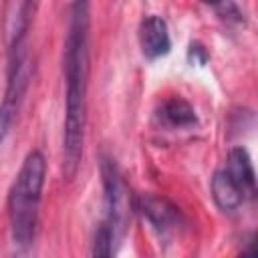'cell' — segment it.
<instances>
[{
	"label": "cell",
	"mask_w": 258,
	"mask_h": 258,
	"mask_svg": "<svg viewBox=\"0 0 258 258\" xmlns=\"http://www.w3.org/2000/svg\"><path fill=\"white\" fill-rule=\"evenodd\" d=\"M139 46L147 60H157L171 50V36L167 22L157 16L149 14L139 24Z\"/></svg>",
	"instance_id": "8992f818"
},
{
	"label": "cell",
	"mask_w": 258,
	"mask_h": 258,
	"mask_svg": "<svg viewBox=\"0 0 258 258\" xmlns=\"http://www.w3.org/2000/svg\"><path fill=\"white\" fill-rule=\"evenodd\" d=\"M32 73H34V64L28 56L26 46L8 50L6 89H4V97L0 101V147L18 117V111H20L24 95L28 91Z\"/></svg>",
	"instance_id": "3957f363"
},
{
	"label": "cell",
	"mask_w": 258,
	"mask_h": 258,
	"mask_svg": "<svg viewBox=\"0 0 258 258\" xmlns=\"http://www.w3.org/2000/svg\"><path fill=\"white\" fill-rule=\"evenodd\" d=\"M212 198L216 202V206L222 212H234L242 206V202L246 200L240 185L234 181V177L226 171V169H218L212 175Z\"/></svg>",
	"instance_id": "ba28073f"
},
{
	"label": "cell",
	"mask_w": 258,
	"mask_h": 258,
	"mask_svg": "<svg viewBox=\"0 0 258 258\" xmlns=\"http://www.w3.org/2000/svg\"><path fill=\"white\" fill-rule=\"evenodd\" d=\"M208 8L214 10V14L228 22V24H246V16L236 0H202Z\"/></svg>",
	"instance_id": "30bf717a"
},
{
	"label": "cell",
	"mask_w": 258,
	"mask_h": 258,
	"mask_svg": "<svg viewBox=\"0 0 258 258\" xmlns=\"http://www.w3.org/2000/svg\"><path fill=\"white\" fill-rule=\"evenodd\" d=\"M159 117L171 125V127H196L198 125V115L196 109L181 97H169L161 103Z\"/></svg>",
	"instance_id": "9c48e42d"
},
{
	"label": "cell",
	"mask_w": 258,
	"mask_h": 258,
	"mask_svg": "<svg viewBox=\"0 0 258 258\" xmlns=\"http://www.w3.org/2000/svg\"><path fill=\"white\" fill-rule=\"evenodd\" d=\"M46 179V159L38 149L26 153L8 191V224L12 244L26 252L32 248L38 228L42 189Z\"/></svg>",
	"instance_id": "7a4b0ae2"
},
{
	"label": "cell",
	"mask_w": 258,
	"mask_h": 258,
	"mask_svg": "<svg viewBox=\"0 0 258 258\" xmlns=\"http://www.w3.org/2000/svg\"><path fill=\"white\" fill-rule=\"evenodd\" d=\"M89 30L91 0H71L69 26L62 48L64 123H62V177L75 179L85 147L87 89H89Z\"/></svg>",
	"instance_id": "6da1fadb"
},
{
	"label": "cell",
	"mask_w": 258,
	"mask_h": 258,
	"mask_svg": "<svg viewBox=\"0 0 258 258\" xmlns=\"http://www.w3.org/2000/svg\"><path fill=\"white\" fill-rule=\"evenodd\" d=\"M187 56H189V60H194L196 64H206V62H208V52H206V48H204L200 42H191V44H189Z\"/></svg>",
	"instance_id": "8fae6325"
},
{
	"label": "cell",
	"mask_w": 258,
	"mask_h": 258,
	"mask_svg": "<svg viewBox=\"0 0 258 258\" xmlns=\"http://www.w3.org/2000/svg\"><path fill=\"white\" fill-rule=\"evenodd\" d=\"M135 210L143 216V220L151 226V230L163 240L179 234L185 228V218L181 210L163 196L141 194L135 200Z\"/></svg>",
	"instance_id": "5b68a950"
},
{
	"label": "cell",
	"mask_w": 258,
	"mask_h": 258,
	"mask_svg": "<svg viewBox=\"0 0 258 258\" xmlns=\"http://www.w3.org/2000/svg\"><path fill=\"white\" fill-rule=\"evenodd\" d=\"M224 169L240 185L244 198L252 200L256 196V173H254V165H252V159H250V155H248V151L244 147H232L228 151L226 167Z\"/></svg>",
	"instance_id": "52a82bcc"
},
{
	"label": "cell",
	"mask_w": 258,
	"mask_h": 258,
	"mask_svg": "<svg viewBox=\"0 0 258 258\" xmlns=\"http://www.w3.org/2000/svg\"><path fill=\"white\" fill-rule=\"evenodd\" d=\"M101 183H103V220L121 240L125 230V183L113 157H101Z\"/></svg>",
	"instance_id": "277c9868"
}]
</instances>
